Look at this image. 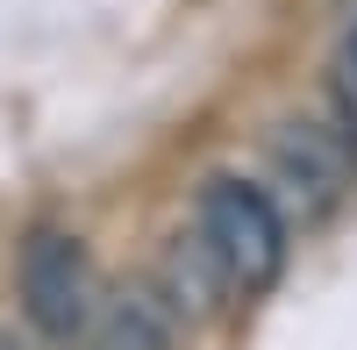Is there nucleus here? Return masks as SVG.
<instances>
[{
  "instance_id": "obj_1",
  "label": "nucleus",
  "mask_w": 357,
  "mask_h": 350,
  "mask_svg": "<svg viewBox=\"0 0 357 350\" xmlns=\"http://www.w3.org/2000/svg\"><path fill=\"white\" fill-rule=\"evenodd\" d=\"M193 236H200L207 257L229 272L236 294H264V286L286 272V250H293L279 200L264 193L257 179H236V172H215V179L200 186Z\"/></svg>"
},
{
  "instance_id": "obj_2",
  "label": "nucleus",
  "mask_w": 357,
  "mask_h": 350,
  "mask_svg": "<svg viewBox=\"0 0 357 350\" xmlns=\"http://www.w3.org/2000/svg\"><path fill=\"white\" fill-rule=\"evenodd\" d=\"M15 286H22V314H29V329L50 336V343L86 336V322H93V307H100L93 265H86L79 236H65V229H36V236L22 243Z\"/></svg>"
},
{
  "instance_id": "obj_3",
  "label": "nucleus",
  "mask_w": 357,
  "mask_h": 350,
  "mask_svg": "<svg viewBox=\"0 0 357 350\" xmlns=\"http://www.w3.org/2000/svg\"><path fill=\"white\" fill-rule=\"evenodd\" d=\"M272 172L279 186L301 200V222L329 215L343 186H350V151H343V129H314V122H279L272 136Z\"/></svg>"
},
{
  "instance_id": "obj_4",
  "label": "nucleus",
  "mask_w": 357,
  "mask_h": 350,
  "mask_svg": "<svg viewBox=\"0 0 357 350\" xmlns=\"http://www.w3.org/2000/svg\"><path fill=\"white\" fill-rule=\"evenodd\" d=\"M86 350H172L178 343V307L165 286H122V294H100L93 322L79 336Z\"/></svg>"
},
{
  "instance_id": "obj_5",
  "label": "nucleus",
  "mask_w": 357,
  "mask_h": 350,
  "mask_svg": "<svg viewBox=\"0 0 357 350\" xmlns=\"http://www.w3.org/2000/svg\"><path fill=\"white\" fill-rule=\"evenodd\" d=\"M336 65L357 72V0H350V15H343V50H336Z\"/></svg>"
},
{
  "instance_id": "obj_6",
  "label": "nucleus",
  "mask_w": 357,
  "mask_h": 350,
  "mask_svg": "<svg viewBox=\"0 0 357 350\" xmlns=\"http://www.w3.org/2000/svg\"><path fill=\"white\" fill-rule=\"evenodd\" d=\"M0 350H29V343H22V336H0Z\"/></svg>"
}]
</instances>
